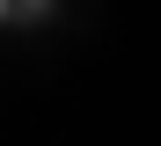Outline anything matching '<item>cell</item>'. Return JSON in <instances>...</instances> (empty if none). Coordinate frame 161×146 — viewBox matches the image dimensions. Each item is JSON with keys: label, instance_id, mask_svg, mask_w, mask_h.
<instances>
[{"label": "cell", "instance_id": "1", "mask_svg": "<svg viewBox=\"0 0 161 146\" xmlns=\"http://www.w3.org/2000/svg\"><path fill=\"white\" fill-rule=\"evenodd\" d=\"M0 8H8V0H0Z\"/></svg>", "mask_w": 161, "mask_h": 146}]
</instances>
